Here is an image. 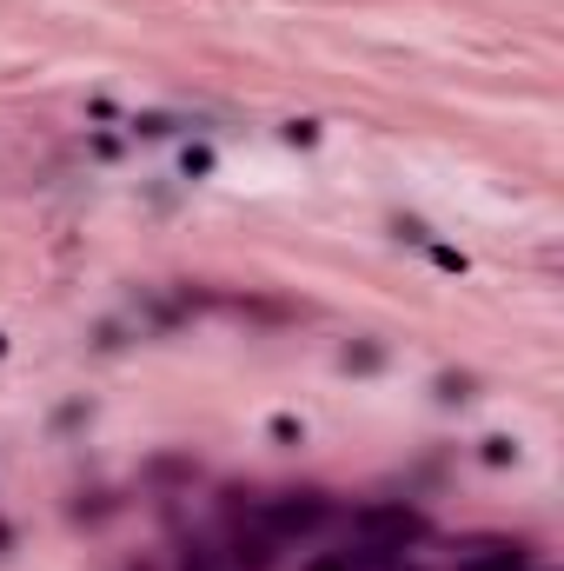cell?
I'll return each instance as SVG.
<instances>
[{
  "label": "cell",
  "mask_w": 564,
  "mask_h": 571,
  "mask_svg": "<svg viewBox=\"0 0 564 571\" xmlns=\"http://www.w3.org/2000/svg\"><path fill=\"white\" fill-rule=\"evenodd\" d=\"M458 571H532V558H524L518 545H485V551H471Z\"/></svg>",
  "instance_id": "cell-4"
},
{
  "label": "cell",
  "mask_w": 564,
  "mask_h": 571,
  "mask_svg": "<svg viewBox=\"0 0 564 571\" xmlns=\"http://www.w3.org/2000/svg\"><path fill=\"white\" fill-rule=\"evenodd\" d=\"M432 259L445 266V273H465V253H452V246H432Z\"/></svg>",
  "instance_id": "cell-6"
},
{
  "label": "cell",
  "mask_w": 564,
  "mask_h": 571,
  "mask_svg": "<svg viewBox=\"0 0 564 571\" xmlns=\"http://www.w3.org/2000/svg\"><path fill=\"white\" fill-rule=\"evenodd\" d=\"M0 551H7V525H0Z\"/></svg>",
  "instance_id": "cell-8"
},
{
  "label": "cell",
  "mask_w": 564,
  "mask_h": 571,
  "mask_svg": "<svg viewBox=\"0 0 564 571\" xmlns=\"http://www.w3.org/2000/svg\"><path fill=\"white\" fill-rule=\"evenodd\" d=\"M305 571H352V558H346V551H339V558H313Z\"/></svg>",
  "instance_id": "cell-7"
},
{
  "label": "cell",
  "mask_w": 564,
  "mask_h": 571,
  "mask_svg": "<svg viewBox=\"0 0 564 571\" xmlns=\"http://www.w3.org/2000/svg\"><path fill=\"white\" fill-rule=\"evenodd\" d=\"M358 539H366V545H392V551H405V545H419V539H425V518H419V512H405V505H366V512H358Z\"/></svg>",
  "instance_id": "cell-1"
},
{
  "label": "cell",
  "mask_w": 564,
  "mask_h": 571,
  "mask_svg": "<svg viewBox=\"0 0 564 571\" xmlns=\"http://www.w3.org/2000/svg\"><path fill=\"white\" fill-rule=\"evenodd\" d=\"M326 518H332V505L319 492H293L272 505V539H313V531H326Z\"/></svg>",
  "instance_id": "cell-2"
},
{
  "label": "cell",
  "mask_w": 564,
  "mask_h": 571,
  "mask_svg": "<svg viewBox=\"0 0 564 571\" xmlns=\"http://www.w3.org/2000/svg\"><path fill=\"white\" fill-rule=\"evenodd\" d=\"M226 558H233L239 571H272V565H279V539H272V531H239Z\"/></svg>",
  "instance_id": "cell-3"
},
{
  "label": "cell",
  "mask_w": 564,
  "mask_h": 571,
  "mask_svg": "<svg viewBox=\"0 0 564 571\" xmlns=\"http://www.w3.org/2000/svg\"><path fill=\"white\" fill-rule=\"evenodd\" d=\"M213 565H219L213 545H186V558H180V571H213Z\"/></svg>",
  "instance_id": "cell-5"
}]
</instances>
